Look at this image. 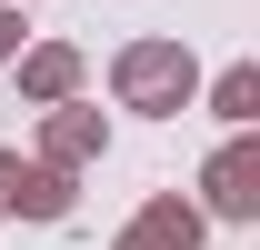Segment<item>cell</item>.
Listing matches in <instances>:
<instances>
[{
  "mask_svg": "<svg viewBox=\"0 0 260 250\" xmlns=\"http://www.w3.org/2000/svg\"><path fill=\"white\" fill-rule=\"evenodd\" d=\"M10 70H20V100H30V110H60V100H80V80H90V60H80L70 40H30Z\"/></svg>",
  "mask_w": 260,
  "mask_h": 250,
  "instance_id": "obj_6",
  "label": "cell"
},
{
  "mask_svg": "<svg viewBox=\"0 0 260 250\" xmlns=\"http://www.w3.org/2000/svg\"><path fill=\"white\" fill-rule=\"evenodd\" d=\"M20 50H30V30H20V0H0V70L20 60Z\"/></svg>",
  "mask_w": 260,
  "mask_h": 250,
  "instance_id": "obj_8",
  "label": "cell"
},
{
  "mask_svg": "<svg viewBox=\"0 0 260 250\" xmlns=\"http://www.w3.org/2000/svg\"><path fill=\"white\" fill-rule=\"evenodd\" d=\"M200 240H210V220H200L180 190H150V200L130 210V230H120L110 250H200Z\"/></svg>",
  "mask_w": 260,
  "mask_h": 250,
  "instance_id": "obj_5",
  "label": "cell"
},
{
  "mask_svg": "<svg viewBox=\"0 0 260 250\" xmlns=\"http://www.w3.org/2000/svg\"><path fill=\"white\" fill-rule=\"evenodd\" d=\"M0 220H70V170H40V160L0 150Z\"/></svg>",
  "mask_w": 260,
  "mask_h": 250,
  "instance_id": "obj_4",
  "label": "cell"
},
{
  "mask_svg": "<svg viewBox=\"0 0 260 250\" xmlns=\"http://www.w3.org/2000/svg\"><path fill=\"white\" fill-rule=\"evenodd\" d=\"M110 90H120V110H140V120H180L200 100V60H190V40H120Z\"/></svg>",
  "mask_w": 260,
  "mask_h": 250,
  "instance_id": "obj_1",
  "label": "cell"
},
{
  "mask_svg": "<svg viewBox=\"0 0 260 250\" xmlns=\"http://www.w3.org/2000/svg\"><path fill=\"white\" fill-rule=\"evenodd\" d=\"M110 150V110H90V100H60V110H40V170H90V160Z\"/></svg>",
  "mask_w": 260,
  "mask_h": 250,
  "instance_id": "obj_3",
  "label": "cell"
},
{
  "mask_svg": "<svg viewBox=\"0 0 260 250\" xmlns=\"http://www.w3.org/2000/svg\"><path fill=\"white\" fill-rule=\"evenodd\" d=\"M200 100H210V120H230V130H250V120H260V60H230L220 80L200 90Z\"/></svg>",
  "mask_w": 260,
  "mask_h": 250,
  "instance_id": "obj_7",
  "label": "cell"
},
{
  "mask_svg": "<svg viewBox=\"0 0 260 250\" xmlns=\"http://www.w3.org/2000/svg\"><path fill=\"white\" fill-rule=\"evenodd\" d=\"M190 210H200V220H260V140H250V130H230L220 150H210Z\"/></svg>",
  "mask_w": 260,
  "mask_h": 250,
  "instance_id": "obj_2",
  "label": "cell"
}]
</instances>
